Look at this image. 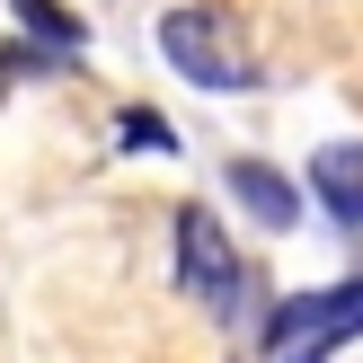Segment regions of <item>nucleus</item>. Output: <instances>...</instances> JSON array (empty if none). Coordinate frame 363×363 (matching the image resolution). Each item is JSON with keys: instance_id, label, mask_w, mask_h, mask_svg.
<instances>
[{"instance_id": "5", "label": "nucleus", "mask_w": 363, "mask_h": 363, "mask_svg": "<svg viewBox=\"0 0 363 363\" xmlns=\"http://www.w3.org/2000/svg\"><path fill=\"white\" fill-rule=\"evenodd\" d=\"M230 195L248 204V222H257V230H293V222H301L293 177H275L266 160H230Z\"/></svg>"}, {"instance_id": "6", "label": "nucleus", "mask_w": 363, "mask_h": 363, "mask_svg": "<svg viewBox=\"0 0 363 363\" xmlns=\"http://www.w3.org/2000/svg\"><path fill=\"white\" fill-rule=\"evenodd\" d=\"M9 9H18V27H27L35 45H53V53H80L89 45V27L62 9V0H9Z\"/></svg>"}, {"instance_id": "7", "label": "nucleus", "mask_w": 363, "mask_h": 363, "mask_svg": "<svg viewBox=\"0 0 363 363\" xmlns=\"http://www.w3.org/2000/svg\"><path fill=\"white\" fill-rule=\"evenodd\" d=\"M124 142H142V151H169V160H177V133H169V124H151V116H124Z\"/></svg>"}, {"instance_id": "4", "label": "nucleus", "mask_w": 363, "mask_h": 363, "mask_svg": "<svg viewBox=\"0 0 363 363\" xmlns=\"http://www.w3.org/2000/svg\"><path fill=\"white\" fill-rule=\"evenodd\" d=\"M311 204L337 230H363V142H328L311 151Z\"/></svg>"}, {"instance_id": "1", "label": "nucleus", "mask_w": 363, "mask_h": 363, "mask_svg": "<svg viewBox=\"0 0 363 363\" xmlns=\"http://www.w3.org/2000/svg\"><path fill=\"white\" fill-rule=\"evenodd\" d=\"M160 53L177 62V80L213 89V98L257 89V62H248V35H240L230 9H169V18H160Z\"/></svg>"}, {"instance_id": "2", "label": "nucleus", "mask_w": 363, "mask_h": 363, "mask_svg": "<svg viewBox=\"0 0 363 363\" xmlns=\"http://www.w3.org/2000/svg\"><path fill=\"white\" fill-rule=\"evenodd\" d=\"M363 337V275L328 284V293H293L266 319V363H337Z\"/></svg>"}, {"instance_id": "3", "label": "nucleus", "mask_w": 363, "mask_h": 363, "mask_svg": "<svg viewBox=\"0 0 363 363\" xmlns=\"http://www.w3.org/2000/svg\"><path fill=\"white\" fill-rule=\"evenodd\" d=\"M177 293H186V301H204V311H240V293H248L240 248H230V230L213 222L204 204H186V213H177Z\"/></svg>"}]
</instances>
